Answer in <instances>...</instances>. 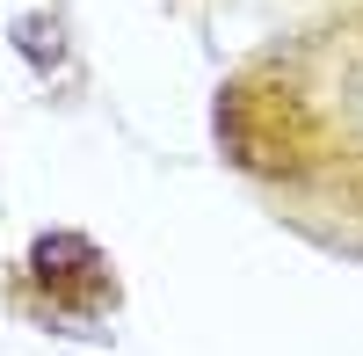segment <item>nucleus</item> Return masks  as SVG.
I'll list each match as a JSON object with an SVG mask.
<instances>
[{"label": "nucleus", "mask_w": 363, "mask_h": 356, "mask_svg": "<svg viewBox=\"0 0 363 356\" xmlns=\"http://www.w3.org/2000/svg\"><path fill=\"white\" fill-rule=\"evenodd\" d=\"M313 8H335V0H313Z\"/></svg>", "instance_id": "2"}, {"label": "nucleus", "mask_w": 363, "mask_h": 356, "mask_svg": "<svg viewBox=\"0 0 363 356\" xmlns=\"http://www.w3.org/2000/svg\"><path fill=\"white\" fill-rule=\"evenodd\" d=\"M211 124L218 153L277 204L363 233V0H335L247 51Z\"/></svg>", "instance_id": "1"}]
</instances>
